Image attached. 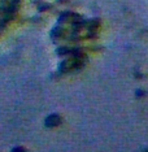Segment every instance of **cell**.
Instances as JSON below:
<instances>
[{"label":"cell","instance_id":"cell-1","mask_svg":"<svg viewBox=\"0 0 148 152\" xmlns=\"http://www.w3.org/2000/svg\"><path fill=\"white\" fill-rule=\"evenodd\" d=\"M20 0H0V29L15 15Z\"/></svg>","mask_w":148,"mask_h":152}]
</instances>
